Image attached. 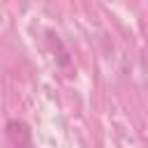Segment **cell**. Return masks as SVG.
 Wrapping results in <instances>:
<instances>
[{
  "mask_svg": "<svg viewBox=\"0 0 148 148\" xmlns=\"http://www.w3.org/2000/svg\"><path fill=\"white\" fill-rule=\"evenodd\" d=\"M7 134H9V141L14 143V148H32V139H30V130L25 123H18V120H12L7 125Z\"/></svg>",
  "mask_w": 148,
  "mask_h": 148,
  "instance_id": "1",
  "label": "cell"
}]
</instances>
